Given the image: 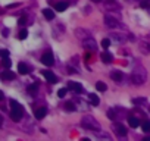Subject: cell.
<instances>
[{"instance_id": "6da1fadb", "label": "cell", "mask_w": 150, "mask_h": 141, "mask_svg": "<svg viewBox=\"0 0 150 141\" xmlns=\"http://www.w3.org/2000/svg\"><path fill=\"white\" fill-rule=\"evenodd\" d=\"M147 79V72H146V69L141 66V65H137L134 66L133 69V72H131V82L134 85H143Z\"/></svg>"}, {"instance_id": "7a4b0ae2", "label": "cell", "mask_w": 150, "mask_h": 141, "mask_svg": "<svg viewBox=\"0 0 150 141\" xmlns=\"http://www.w3.org/2000/svg\"><path fill=\"white\" fill-rule=\"evenodd\" d=\"M81 126L87 131H100V124L94 119L93 116H82L81 119Z\"/></svg>"}, {"instance_id": "3957f363", "label": "cell", "mask_w": 150, "mask_h": 141, "mask_svg": "<svg viewBox=\"0 0 150 141\" xmlns=\"http://www.w3.org/2000/svg\"><path fill=\"white\" fill-rule=\"evenodd\" d=\"M22 116H24L22 106H21L16 100H10V118H12V121L19 122L21 119H22Z\"/></svg>"}, {"instance_id": "277c9868", "label": "cell", "mask_w": 150, "mask_h": 141, "mask_svg": "<svg viewBox=\"0 0 150 141\" xmlns=\"http://www.w3.org/2000/svg\"><path fill=\"white\" fill-rule=\"evenodd\" d=\"M104 25L108 28H116L121 25V16L119 13H113V12H108L104 15Z\"/></svg>"}, {"instance_id": "5b68a950", "label": "cell", "mask_w": 150, "mask_h": 141, "mask_svg": "<svg viewBox=\"0 0 150 141\" xmlns=\"http://www.w3.org/2000/svg\"><path fill=\"white\" fill-rule=\"evenodd\" d=\"M138 49H140V52L144 53V55H149V53H150V34L141 38Z\"/></svg>"}, {"instance_id": "8992f818", "label": "cell", "mask_w": 150, "mask_h": 141, "mask_svg": "<svg viewBox=\"0 0 150 141\" xmlns=\"http://www.w3.org/2000/svg\"><path fill=\"white\" fill-rule=\"evenodd\" d=\"M82 47H85L87 50H90V52H96V41L93 40V37H90V38H85V40H82Z\"/></svg>"}, {"instance_id": "52a82bcc", "label": "cell", "mask_w": 150, "mask_h": 141, "mask_svg": "<svg viewBox=\"0 0 150 141\" xmlns=\"http://www.w3.org/2000/svg\"><path fill=\"white\" fill-rule=\"evenodd\" d=\"M41 63L43 65H46V66H52L53 63H55V59H53V55L50 53V52H47V53H44L41 56Z\"/></svg>"}, {"instance_id": "ba28073f", "label": "cell", "mask_w": 150, "mask_h": 141, "mask_svg": "<svg viewBox=\"0 0 150 141\" xmlns=\"http://www.w3.org/2000/svg\"><path fill=\"white\" fill-rule=\"evenodd\" d=\"M113 132L118 135V137H125L126 135V128L124 126V125H121V124H113Z\"/></svg>"}, {"instance_id": "9c48e42d", "label": "cell", "mask_w": 150, "mask_h": 141, "mask_svg": "<svg viewBox=\"0 0 150 141\" xmlns=\"http://www.w3.org/2000/svg\"><path fill=\"white\" fill-rule=\"evenodd\" d=\"M75 35H77L78 38H81V40H85V38H90V37H91V32H90L88 30H81V28H78V30L75 31Z\"/></svg>"}, {"instance_id": "30bf717a", "label": "cell", "mask_w": 150, "mask_h": 141, "mask_svg": "<svg viewBox=\"0 0 150 141\" xmlns=\"http://www.w3.org/2000/svg\"><path fill=\"white\" fill-rule=\"evenodd\" d=\"M43 77H44L49 82H52V84L57 82V78H56V75L52 72V70H43Z\"/></svg>"}, {"instance_id": "8fae6325", "label": "cell", "mask_w": 150, "mask_h": 141, "mask_svg": "<svg viewBox=\"0 0 150 141\" xmlns=\"http://www.w3.org/2000/svg\"><path fill=\"white\" fill-rule=\"evenodd\" d=\"M46 113H47V109H46V107H38V109H35V110H34V116H35V119H43V118L46 116Z\"/></svg>"}, {"instance_id": "7c38bea8", "label": "cell", "mask_w": 150, "mask_h": 141, "mask_svg": "<svg viewBox=\"0 0 150 141\" xmlns=\"http://www.w3.org/2000/svg\"><path fill=\"white\" fill-rule=\"evenodd\" d=\"M68 88L72 90V91H75V93H81V91H82V85H81L79 82H75V81L68 82Z\"/></svg>"}, {"instance_id": "4fadbf2b", "label": "cell", "mask_w": 150, "mask_h": 141, "mask_svg": "<svg viewBox=\"0 0 150 141\" xmlns=\"http://www.w3.org/2000/svg\"><path fill=\"white\" fill-rule=\"evenodd\" d=\"M100 59H102L103 63H111V62L113 60V56H112L111 53H108V52H103V53L100 55Z\"/></svg>"}, {"instance_id": "5bb4252c", "label": "cell", "mask_w": 150, "mask_h": 141, "mask_svg": "<svg viewBox=\"0 0 150 141\" xmlns=\"http://www.w3.org/2000/svg\"><path fill=\"white\" fill-rule=\"evenodd\" d=\"M2 79L12 81V79H15V74L12 72V70H3V72H2Z\"/></svg>"}, {"instance_id": "9a60e30c", "label": "cell", "mask_w": 150, "mask_h": 141, "mask_svg": "<svg viewBox=\"0 0 150 141\" xmlns=\"http://www.w3.org/2000/svg\"><path fill=\"white\" fill-rule=\"evenodd\" d=\"M111 38L112 40H115L116 43H124L128 37H125L124 34H121V32H118V34H111Z\"/></svg>"}, {"instance_id": "2e32d148", "label": "cell", "mask_w": 150, "mask_h": 141, "mask_svg": "<svg viewBox=\"0 0 150 141\" xmlns=\"http://www.w3.org/2000/svg\"><path fill=\"white\" fill-rule=\"evenodd\" d=\"M128 124H130V126H133V128H137L140 125V121L137 119L135 116H130V118H128Z\"/></svg>"}, {"instance_id": "e0dca14e", "label": "cell", "mask_w": 150, "mask_h": 141, "mask_svg": "<svg viewBox=\"0 0 150 141\" xmlns=\"http://www.w3.org/2000/svg\"><path fill=\"white\" fill-rule=\"evenodd\" d=\"M18 70H19V74H22V75H27L30 72V69H28V66L25 63H19L18 65Z\"/></svg>"}, {"instance_id": "ac0fdd59", "label": "cell", "mask_w": 150, "mask_h": 141, "mask_svg": "<svg viewBox=\"0 0 150 141\" xmlns=\"http://www.w3.org/2000/svg\"><path fill=\"white\" fill-rule=\"evenodd\" d=\"M111 78H112L113 81L119 82V81L122 79V72H119V70H113V72L111 74Z\"/></svg>"}, {"instance_id": "d6986e66", "label": "cell", "mask_w": 150, "mask_h": 141, "mask_svg": "<svg viewBox=\"0 0 150 141\" xmlns=\"http://www.w3.org/2000/svg\"><path fill=\"white\" fill-rule=\"evenodd\" d=\"M43 15H44V18L49 19V21H52L55 18V12L52 9H44V10H43Z\"/></svg>"}, {"instance_id": "ffe728a7", "label": "cell", "mask_w": 150, "mask_h": 141, "mask_svg": "<svg viewBox=\"0 0 150 141\" xmlns=\"http://www.w3.org/2000/svg\"><path fill=\"white\" fill-rule=\"evenodd\" d=\"M66 8H68V3H65V2H59V3H56V6H55V9H56L57 12L66 10Z\"/></svg>"}, {"instance_id": "44dd1931", "label": "cell", "mask_w": 150, "mask_h": 141, "mask_svg": "<svg viewBox=\"0 0 150 141\" xmlns=\"http://www.w3.org/2000/svg\"><path fill=\"white\" fill-rule=\"evenodd\" d=\"M88 99H90V103H91V104H94V106H97V104L100 103V99L96 96V94H90Z\"/></svg>"}, {"instance_id": "7402d4cb", "label": "cell", "mask_w": 150, "mask_h": 141, "mask_svg": "<svg viewBox=\"0 0 150 141\" xmlns=\"http://www.w3.org/2000/svg\"><path fill=\"white\" fill-rule=\"evenodd\" d=\"M37 90H38V85H37V84H32V85H30V87H28V93L31 94V96H35Z\"/></svg>"}, {"instance_id": "603a6c76", "label": "cell", "mask_w": 150, "mask_h": 141, "mask_svg": "<svg viewBox=\"0 0 150 141\" xmlns=\"http://www.w3.org/2000/svg\"><path fill=\"white\" fill-rule=\"evenodd\" d=\"M2 65H3V68L9 69V68L12 66V62H10V59H9V57H3V60H2Z\"/></svg>"}, {"instance_id": "cb8c5ba5", "label": "cell", "mask_w": 150, "mask_h": 141, "mask_svg": "<svg viewBox=\"0 0 150 141\" xmlns=\"http://www.w3.org/2000/svg\"><path fill=\"white\" fill-rule=\"evenodd\" d=\"M96 88H97V91H106V84L102 82V81H99L96 84Z\"/></svg>"}, {"instance_id": "d4e9b609", "label": "cell", "mask_w": 150, "mask_h": 141, "mask_svg": "<svg viewBox=\"0 0 150 141\" xmlns=\"http://www.w3.org/2000/svg\"><path fill=\"white\" fill-rule=\"evenodd\" d=\"M27 35H28V31H27V30H22V31L18 34V38H19V40H25Z\"/></svg>"}, {"instance_id": "484cf974", "label": "cell", "mask_w": 150, "mask_h": 141, "mask_svg": "<svg viewBox=\"0 0 150 141\" xmlns=\"http://www.w3.org/2000/svg\"><path fill=\"white\" fill-rule=\"evenodd\" d=\"M65 110H68V112H74V110H75V106H74V103L68 102V103L65 104Z\"/></svg>"}, {"instance_id": "4316f807", "label": "cell", "mask_w": 150, "mask_h": 141, "mask_svg": "<svg viewBox=\"0 0 150 141\" xmlns=\"http://www.w3.org/2000/svg\"><path fill=\"white\" fill-rule=\"evenodd\" d=\"M143 131L144 132H150V121H146V122H143Z\"/></svg>"}, {"instance_id": "83f0119b", "label": "cell", "mask_w": 150, "mask_h": 141, "mask_svg": "<svg viewBox=\"0 0 150 141\" xmlns=\"http://www.w3.org/2000/svg\"><path fill=\"white\" fill-rule=\"evenodd\" d=\"M109 46H111V38H103V40H102V47L108 49Z\"/></svg>"}, {"instance_id": "f1b7e54d", "label": "cell", "mask_w": 150, "mask_h": 141, "mask_svg": "<svg viewBox=\"0 0 150 141\" xmlns=\"http://www.w3.org/2000/svg\"><path fill=\"white\" fill-rule=\"evenodd\" d=\"M65 96H66V88H60V90L57 91V97H59V99H63Z\"/></svg>"}, {"instance_id": "f546056e", "label": "cell", "mask_w": 150, "mask_h": 141, "mask_svg": "<svg viewBox=\"0 0 150 141\" xmlns=\"http://www.w3.org/2000/svg\"><path fill=\"white\" fill-rule=\"evenodd\" d=\"M108 116H109V119H112V121H113V119H116V118H118V116L115 115L113 109H109V110H108Z\"/></svg>"}, {"instance_id": "4dcf8cb0", "label": "cell", "mask_w": 150, "mask_h": 141, "mask_svg": "<svg viewBox=\"0 0 150 141\" xmlns=\"http://www.w3.org/2000/svg\"><path fill=\"white\" fill-rule=\"evenodd\" d=\"M146 102H147L146 99H134V100H133L134 104H146Z\"/></svg>"}, {"instance_id": "1f68e13d", "label": "cell", "mask_w": 150, "mask_h": 141, "mask_svg": "<svg viewBox=\"0 0 150 141\" xmlns=\"http://www.w3.org/2000/svg\"><path fill=\"white\" fill-rule=\"evenodd\" d=\"M25 22H27V18H25V16L19 18V21H18V24H19V25H25Z\"/></svg>"}, {"instance_id": "d6a6232c", "label": "cell", "mask_w": 150, "mask_h": 141, "mask_svg": "<svg viewBox=\"0 0 150 141\" xmlns=\"http://www.w3.org/2000/svg\"><path fill=\"white\" fill-rule=\"evenodd\" d=\"M2 56L3 57H9V52L8 50H2Z\"/></svg>"}, {"instance_id": "836d02e7", "label": "cell", "mask_w": 150, "mask_h": 141, "mask_svg": "<svg viewBox=\"0 0 150 141\" xmlns=\"http://www.w3.org/2000/svg\"><path fill=\"white\" fill-rule=\"evenodd\" d=\"M94 2H100V0H94Z\"/></svg>"}]
</instances>
